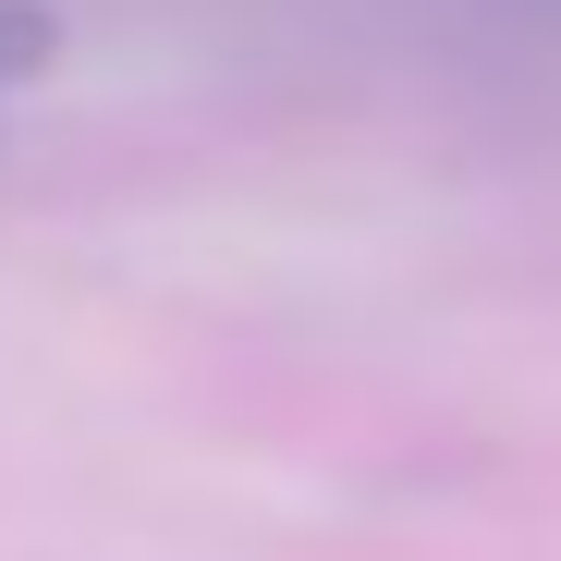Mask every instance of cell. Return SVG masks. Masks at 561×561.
<instances>
[{
  "label": "cell",
  "mask_w": 561,
  "mask_h": 561,
  "mask_svg": "<svg viewBox=\"0 0 561 561\" xmlns=\"http://www.w3.org/2000/svg\"><path fill=\"white\" fill-rule=\"evenodd\" d=\"M37 49H49V25H37V13H0V85H13Z\"/></svg>",
  "instance_id": "1"
}]
</instances>
